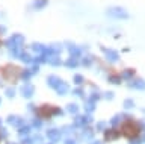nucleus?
<instances>
[{
	"instance_id": "obj_1",
	"label": "nucleus",
	"mask_w": 145,
	"mask_h": 144,
	"mask_svg": "<svg viewBox=\"0 0 145 144\" xmlns=\"http://www.w3.org/2000/svg\"><path fill=\"white\" fill-rule=\"evenodd\" d=\"M140 126L138 121L135 120H124L121 121L120 126H118L116 132H118V137H124L127 139H135L140 135Z\"/></svg>"
},
{
	"instance_id": "obj_2",
	"label": "nucleus",
	"mask_w": 145,
	"mask_h": 144,
	"mask_svg": "<svg viewBox=\"0 0 145 144\" xmlns=\"http://www.w3.org/2000/svg\"><path fill=\"white\" fill-rule=\"evenodd\" d=\"M23 74V68L15 64H5L0 67V78L8 84H15Z\"/></svg>"
},
{
	"instance_id": "obj_3",
	"label": "nucleus",
	"mask_w": 145,
	"mask_h": 144,
	"mask_svg": "<svg viewBox=\"0 0 145 144\" xmlns=\"http://www.w3.org/2000/svg\"><path fill=\"white\" fill-rule=\"evenodd\" d=\"M35 112L39 118L48 120V118H53L54 115H57L59 112H61V109H59L56 105H52V103H42V105H39L36 108Z\"/></svg>"
},
{
	"instance_id": "obj_4",
	"label": "nucleus",
	"mask_w": 145,
	"mask_h": 144,
	"mask_svg": "<svg viewBox=\"0 0 145 144\" xmlns=\"http://www.w3.org/2000/svg\"><path fill=\"white\" fill-rule=\"evenodd\" d=\"M0 144H2V137H0Z\"/></svg>"
}]
</instances>
